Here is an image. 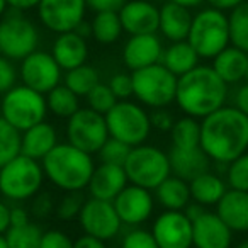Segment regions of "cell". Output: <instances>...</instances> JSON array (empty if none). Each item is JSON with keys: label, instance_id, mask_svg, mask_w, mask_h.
I'll use <instances>...</instances> for the list:
<instances>
[{"label": "cell", "instance_id": "6da1fadb", "mask_svg": "<svg viewBox=\"0 0 248 248\" xmlns=\"http://www.w3.org/2000/svg\"><path fill=\"white\" fill-rule=\"evenodd\" d=\"M201 148L211 160L230 163L248 152V116L223 106L201 121Z\"/></svg>", "mask_w": 248, "mask_h": 248}, {"label": "cell", "instance_id": "7a4b0ae2", "mask_svg": "<svg viewBox=\"0 0 248 248\" xmlns=\"http://www.w3.org/2000/svg\"><path fill=\"white\" fill-rule=\"evenodd\" d=\"M228 85L213 66L197 65L177 80L175 102L187 116L202 119L226 104Z\"/></svg>", "mask_w": 248, "mask_h": 248}, {"label": "cell", "instance_id": "3957f363", "mask_svg": "<svg viewBox=\"0 0 248 248\" xmlns=\"http://www.w3.org/2000/svg\"><path fill=\"white\" fill-rule=\"evenodd\" d=\"M41 167L46 179L65 192L87 189L95 169L92 155L75 148L68 141L58 143L41 160Z\"/></svg>", "mask_w": 248, "mask_h": 248}, {"label": "cell", "instance_id": "277c9868", "mask_svg": "<svg viewBox=\"0 0 248 248\" xmlns=\"http://www.w3.org/2000/svg\"><path fill=\"white\" fill-rule=\"evenodd\" d=\"M187 43L199 58H214L217 53L230 46L228 16L223 11L207 7L192 16Z\"/></svg>", "mask_w": 248, "mask_h": 248}, {"label": "cell", "instance_id": "5b68a950", "mask_svg": "<svg viewBox=\"0 0 248 248\" xmlns=\"http://www.w3.org/2000/svg\"><path fill=\"white\" fill-rule=\"evenodd\" d=\"M45 172L38 160L19 153L0 169V194L9 201L32 199L41 190Z\"/></svg>", "mask_w": 248, "mask_h": 248}, {"label": "cell", "instance_id": "8992f818", "mask_svg": "<svg viewBox=\"0 0 248 248\" xmlns=\"http://www.w3.org/2000/svg\"><path fill=\"white\" fill-rule=\"evenodd\" d=\"M48 114L46 97L26 85H16L0 99V117L17 131H26L43 123Z\"/></svg>", "mask_w": 248, "mask_h": 248}, {"label": "cell", "instance_id": "52a82bcc", "mask_svg": "<svg viewBox=\"0 0 248 248\" xmlns=\"http://www.w3.org/2000/svg\"><path fill=\"white\" fill-rule=\"evenodd\" d=\"M104 117L110 138L119 140L131 148L143 145L152 131L150 114L131 100H117Z\"/></svg>", "mask_w": 248, "mask_h": 248}, {"label": "cell", "instance_id": "ba28073f", "mask_svg": "<svg viewBox=\"0 0 248 248\" xmlns=\"http://www.w3.org/2000/svg\"><path fill=\"white\" fill-rule=\"evenodd\" d=\"M124 172L129 184L153 190L163 182L170 172L169 155L152 145H138L129 150L124 162Z\"/></svg>", "mask_w": 248, "mask_h": 248}, {"label": "cell", "instance_id": "9c48e42d", "mask_svg": "<svg viewBox=\"0 0 248 248\" xmlns=\"http://www.w3.org/2000/svg\"><path fill=\"white\" fill-rule=\"evenodd\" d=\"M133 95L141 104L153 109H162L175 102L179 77L167 70L162 63L135 70L131 73Z\"/></svg>", "mask_w": 248, "mask_h": 248}, {"label": "cell", "instance_id": "30bf717a", "mask_svg": "<svg viewBox=\"0 0 248 248\" xmlns=\"http://www.w3.org/2000/svg\"><path fill=\"white\" fill-rule=\"evenodd\" d=\"M39 31L22 12L14 11L0 19V55L21 62L38 49Z\"/></svg>", "mask_w": 248, "mask_h": 248}, {"label": "cell", "instance_id": "8fae6325", "mask_svg": "<svg viewBox=\"0 0 248 248\" xmlns=\"http://www.w3.org/2000/svg\"><path fill=\"white\" fill-rule=\"evenodd\" d=\"M109 138L106 117L92 110L90 107H80L73 116L68 117L66 123V140L70 145L82 152L93 155L99 153L102 145Z\"/></svg>", "mask_w": 248, "mask_h": 248}, {"label": "cell", "instance_id": "7c38bea8", "mask_svg": "<svg viewBox=\"0 0 248 248\" xmlns=\"http://www.w3.org/2000/svg\"><path fill=\"white\" fill-rule=\"evenodd\" d=\"M19 77L22 80V85L36 90V92L46 93L53 90L62 82V68L53 58L51 53L46 51H32L24 60H21Z\"/></svg>", "mask_w": 248, "mask_h": 248}, {"label": "cell", "instance_id": "4fadbf2b", "mask_svg": "<svg viewBox=\"0 0 248 248\" xmlns=\"http://www.w3.org/2000/svg\"><path fill=\"white\" fill-rule=\"evenodd\" d=\"M77 219L83 233L102 241L112 240L119 233L121 224H123L110 201H100L93 197L83 202V207Z\"/></svg>", "mask_w": 248, "mask_h": 248}, {"label": "cell", "instance_id": "5bb4252c", "mask_svg": "<svg viewBox=\"0 0 248 248\" xmlns=\"http://www.w3.org/2000/svg\"><path fill=\"white\" fill-rule=\"evenodd\" d=\"M38 16L46 29L62 34L75 31L77 26L85 21V0H41L38 4Z\"/></svg>", "mask_w": 248, "mask_h": 248}, {"label": "cell", "instance_id": "9a60e30c", "mask_svg": "<svg viewBox=\"0 0 248 248\" xmlns=\"http://www.w3.org/2000/svg\"><path fill=\"white\" fill-rule=\"evenodd\" d=\"M152 234L158 248H190L192 247V221L184 211L162 213L153 223Z\"/></svg>", "mask_w": 248, "mask_h": 248}, {"label": "cell", "instance_id": "2e32d148", "mask_svg": "<svg viewBox=\"0 0 248 248\" xmlns=\"http://www.w3.org/2000/svg\"><path fill=\"white\" fill-rule=\"evenodd\" d=\"M112 204L121 223L136 226V224L145 223L152 216L155 199L148 189H143L135 184H128L117 194Z\"/></svg>", "mask_w": 248, "mask_h": 248}, {"label": "cell", "instance_id": "e0dca14e", "mask_svg": "<svg viewBox=\"0 0 248 248\" xmlns=\"http://www.w3.org/2000/svg\"><path fill=\"white\" fill-rule=\"evenodd\" d=\"M123 31L129 36L155 34L158 31L160 9L150 0H126L117 11Z\"/></svg>", "mask_w": 248, "mask_h": 248}, {"label": "cell", "instance_id": "ac0fdd59", "mask_svg": "<svg viewBox=\"0 0 248 248\" xmlns=\"http://www.w3.org/2000/svg\"><path fill=\"white\" fill-rule=\"evenodd\" d=\"M233 231L216 213L204 211L192 221V247L196 248H230Z\"/></svg>", "mask_w": 248, "mask_h": 248}, {"label": "cell", "instance_id": "d6986e66", "mask_svg": "<svg viewBox=\"0 0 248 248\" xmlns=\"http://www.w3.org/2000/svg\"><path fill=\"white\" fill-rule=\"evenodd\" d=\"M163 55L162 41L156 34H136L128 39L123 49V62L131 72L160 63Z\"/></svg>", "mask_w": 248, "mask_h": 248}, {"label": "cell", "instance_id": "ffe728a7", "mask_svg": "<svg viewBox=\"0 0 248 248\" xmlns=\"http://www.w3.org/2000/svg\"><path fill=\"white\" fill-rule=\"evenodd\" d=\"M126 186H128V177L124 172V167L100 163L99 167L93 169L87 189L90 192V197L93 199L112 202Z\"/></svg>", "mask_w": 248, "mask_h": 248}, {"label": "cell", "instance_id": "44dd1931", "mask_svg": "<svg viewBox=\"0 0 248 248\" xmlns=\"http://www.w3.org/2000/svg\"><path fill=\"white\" fill-rule=\"evenodd\" d=\"M167 155H169L172 175L179 177V179L186 180V182H190L197 175L209 170L211 158L206 155V152L201 146H196V148H177V146H172Z\"/></svg>", "mask_w": 248, "mask_h": 248}, {"label": "cell", "instance_id": "7402d4cb", "mask_svg": "<svg viewBox=\"0 0 248 248\" xmlns=\"http://www.w3.org/2000/svg\"><path fill=\"white\" fill-rule=\"evenodd\" d=\"M51 55L62 70L68 72L72 68H77V66L87 63V58H89L87 39L77 34L75 31L62 32L53 43Z\"/></svg>", "mask_w": 248, "mask_h": 248}, {"label": "cell", "instance_id": "603a6c76", "mask_svg": "<svg viewBox=\"0 0 248 248\" xmlns=\"http://www.w3.org/2000/svg\"><path fill=\"white\" fill-rule=\"evenodd\" d=\"M216 214L228 224L231 231H248V192L228 189L216 204Z\"/></svg>", "mask_w": 248, "mask_h": 248}, {"label": "cell", "instance_id": "cb8c5ba5", "mask_svg": "<svg viewBox=\"0 0 248 248\" xmlns=\"http://www.w3.org/2000/svg\"><path fill=\"white\" fill-rule=\"evenodd\" d=\"M56 145H58V133L55 126L46 121L34 124L32 128L21 133V153L38 162H41Z\"/></svg>", "mask_w": 248, "mask_h": 248}, {"label": "cell", "instance_id": "d4e9b609", "mask_svg": "<svg viewBox=\"0 0 248 248\" xmlns=\"http://www.w3.org/2000/svg\"><path fill=\"white\" fill-rule=\"evenodd\" d=\"M190 24H192V14L190 9L179 5L172 0L165 2L160 7L158 31L165 36L169 41H184L189 34Z\"/></svg>", "mask_w": 248, "mask_h": 248}, {"label": "cell", "instance_id": "484cf974", "mask_svg": "<svg viewBox=\"0 0 248 248\" xmlns=\"http://www.w3.org/2000/svg\"><path fill=\"white\" fill-rule=\"evenodd\" d=\"M211 66L226 85L238 83L247 78L248 53L238 49L236 46H226L223 51L214 56Z\"/></svg>", "mask_w": 248, "mask_h": 248}, {"label": "cell", "instance_id": "4316f807", "mask_svg": "<svg viewBox=\"0 0 248 248\" xmlns=\"http://www.w3.org/2000/svg\"><path fill=\"white\" fill-rule=\"evenodd\" d=\"M189 190H190V199L194 202L206 207V206H216L221 197L224 196V192L228 190V187L221 177H217L216 173H211L207 170V172L201 173L196 179L190 180Z\"/></svg>", "mask_w": 248, "mask_h": 248}, {"label": "cell", "instance_id": "83f0119b", "mask_svg": "<svg viewBox=\"0 0 248 248\" xmlns=\"http://www.w3.org/2000/svg\"><path fill=\"white\" fill-rule=\"evenodd\" d=\"M160 63L175 77H182L184 73L190 72L199 65V56L194 51L192 46L187 43V39H184V41L172 43L169 48L163 49Z\"/></svg>", "mask_w": 248, "mask_h": 248}, {"label": "cell", "instance_id": "f1b7e54d", "mask_svg": "<svg viewBox=\"0 0 248 248\" xmlns=\"http://www.w3.org/2000/svg\"><path fill=\"white\" fill-rule=\"evenodd\" d=\"M155 197L160 206L169 211H184L190 202L189 182L175 175H169L155 189Z\"/></svg>", "mask_w": 248, "mask_h": 248}, {"label": "cell", "instance_id": "f546056e", "mask_svg": "<svg viewBox=\"0 0 248 248\" xmlns=\"http://www.w3.org/2000/svg\"><path fill=\"white\" fill-rule=\"evenodd\" d=\"M90 29H92V38L100 45H112L124 32L119 14L114 11L95 12L90 22Z\"/></svg>", "mask_w": 248, "mask_h": 248}, {"label": "cell", "instance_id": "4dcf8cb0", "mask_svg": "<svg viewBox=\"0 0 248 248\" xmlns=\"http://www.w3.org/2000/svg\"><path fill=\"white\" fill-rule=\"evenodd\" d=\"M80 97L73 93L65 83H60L53 90L46 93V106L51 114L62 119H68L70 116L80 109Z\"/></svg>", "mask_w": 248, "mask_h": 248}, {"label": "cell", "instance_id": "1f68e13d", "mask_svg": "<svg viewBox=\"0 0 248 248\" xmlns=\"http://www.w3.org/2000/svg\"><path fill=\"white\" fill-rule=\"evenodd\" d=\"M172 146L177 148H196L201 146V123L196 117H180L170 129Z\"/></svg>", "mask_w": 248, "mask_h": 248}, {"label": "cell", "instance_id": "d6a6232c", "mask_svg": "<svg viewBox=\"0 0 248 248\" xmlns=\"http://www.w3.org/2000/svg\"><path fill=\"white\" fill-rule=\"evenodd\" d=\"M230 45L248 53V2L234 7L228 16Z\"/></svg>", "mask_w": 248, "mask_h": 248}, {"label": "cell", "instance_id": "836d02e7", "mask_svg": "<svg viewBox=\"0 0 248 248\" xmlns=\"http://www.w3.org/2000/svg\"><path fill=\"white\" fill-rule=\"evenodd\" d=\"M99 82V72L87 63L68 70L65 75V85L78 97H85Z\"/></svg>", "mask_w": 248, "mask_h": 248}, {"label": "cell", "instance_id": "e575fe53", "mask_svg": "<svg viewBox=\"0 0 248 248\" xmlns=\"http://www.w3.org/2000/svg\"><path fill=\"white\" fill-rule=\"evenodd\" d=\"M4 236L9 248H39L43 230L29 221L22 226H11Z\"/></svg>", "mask_w": 248, "mask_h": 248}, {"label": "cell", "instance_id": "d590c367", "mask_svg": "<svg viewBox=\"0 0 248 248\" xmlns=\"http://www.w3.org/2000/svg\"><path fill=\"white\" fill-rule=\"evenodd\" d=\"M21 153V131L0 117V169Z\"/></svg>", "mask_w": 248, "mask_h": 248}, {"label": "cell", "instance_id": "8d00e7d4", "mask_svg": "<svg viewBox=\"0 0 248 248\" xmlns=\"http://www.w3.org/2000/svg\"><path fill=\"white\" fill-rule=\"evenodd\" d=\"M226 182L230 189L245 190L248 192V152L236 156L233 162L228 163Z\"/></svg>", "mask_w": 248, "mask_h": 248}, {"label": "cell", "instance_id": "74e56055", "mask_svg": "<svg viewBox=\"0 0 248 248\" xmlns=\"http://www.w3.org/2000/svg\"><path fill=\"white\" fill-rule=\"evenodd\" d=\"M85 197H83L82 190H72V192H66L65 196L60 199V202L56 204L55 213L56 216L62 221H72L75 217H78L80 211L85 202Z\"/></svg>", "mask_w": 248, "mask_h": 248}, {"label": "cell", "instance_id": "f35d334b", "mask_svg": "<svg viewBox=\"0 0 248 248\" xmlns=\"http://www.w3.org/2000/svg\"><path fill=\"white\" fill-rule=\"evenodd\" d=\"M129 150H131V146H128L126 143L109 136L107 141L102 145V148L99 150L100 163L124 167V162H126V158H128V155H129Z\"/></svg>", "mask_w": 248, "mask_h": 248}, {"label": "cell", "instance_id": "ab89813d", "mask_svg": "<svg viewBox=\"0 0 248 248\" xmlns=\"http://www.w3.org/2000/svg\"><path fill=\"white\" fill-rule=\"evenodd\" d=\"M87 100H89V107L92 110L99 114H106L112 109V106L117 102L116 95L112 93V90L109 89V85L106 83H97L89 93H87Z\"/></svg>", "mask_w": 248, "mask_h": 248}, {"label": "cell", "instance_id": "60d3db41", "mask_svg": "<svg viewBox=\"0 0 248 248\" xmlns=\"http://www.w3.org/2000/svg\"><path fill=\"white\" fill-rule=\"evenodd\" d=\"M121 248H158V245H156L152 231L133 230L124 236Z\"/></svg>", "mask_w": 248, "mask_h": 248}, {"label": "cell", "instance_id": "b9f144b4", "mask_svg": "<svg viewBox=\"0 0 248 248\" xmlns=\"http://www.w3.org/2000/svg\"><path fill=\"white\" fill-rule=\"evenodd\" d=\"M17 78L19 72L12 63V60L0 55V93L4 95L12 87L17 85Z\"/></svg>", "mask_w": 248, "mask_h": 248}, {"label": "cell", "instance_id": "7bdbcfd3", "mask_svg": "<svg viewBox=\"0 0 248 248\" xmlns=\"http://www.w3.org/2000/svg\"><path fill=\"white\" fill-rule=\"evenodd\" d=\"M109 89L116 95L117 100H126L133 95V80L128 73H117L109 80Z\"/></svg>", "mask_w": 248, "mask_h": 248}, {"label": "cell", "instance_id": "ee69618b", "mask_svg": "<svg viewBox=\"0 0 248 248\" xmlns=\"http://www.w3.org/2000/svg\"><path fill=\"white\" fill-rule=\"evenodd\" d=\"M39 248H73V240L62 230L43 231Z\"/></svg>", "mask_w": 248, "mask_h": 248}, {"label": "cell", "instance_id": "f6af8a7d", "mask_svg": "<svg viewBox=\"0 0 248 248\" xmlns=\"http://www.w3.org/2000/svg\"><path fill=\"white\" fill-rule=\"evenodd\" d=\"M150 123H152V128L158 129V131H162V133H170L175 119H173V116L169 110H165V107H162V109H156L155 112L150 116Z\"/></svg>", "mask_w": 248, "mask_h": 248}, {"label": "cell", "instance_id": "bcb514c9", "mask_svg": "<svg viewBox=\"0 0 248 248\" xmlns=\"http://www.w3.org/2000/svg\"><path fill=\"white\" fill-rule=\"evenodd\" d=\"M55 209V202H53L51 196L48 192L46 194H36L34 202H32V214L36 217H46L53 213Z\"/></svg>", "mask_w": 248, "mask_h": 248}, {"label": "cell", "instance_id": "7dc6e473", "mask_svg": "<svg viewBox=\"0 0 248 248\" xmlns=\"http://www.w3.org/2000/svg\"><path fill=\"white\" fill-rule=\"evenodd\" d=\"M87 9L93 12H106V11H114L117 12L124 4L126 0H85Z\"/></svg>", "mask_w": 248, "mask_h": 248}, {"label": "cell", "instance_id": "c3c4849f", "mask_svg": "<svg viewBox=\"0 0 248 248\" xmlns=\"http://www.w3.org/2000/svg\"><path fill=\"white\" fill-rule=\"evenodd\" d=\"M31 221V214L26 207L16 206L11 207V226H22V224Z\"/></svg>", "mask_w": 248, "mask_h": 248}, {"label": "cell", "instance_id": "681fc988", "mask_svg": "<svg viewBox=\"0 0 248 248\" xmlns=\"http://www.w3.org/2000/svg\"><path fill=\"white\" fill-rule=\"evenodd\" d=\"M73 248H106V243L95 236L83 234V236L77 238V240L73 241Z\"/></svg>", "mask_w": 248, "mask_h": 248}, {"label": "cell", "instance_id": "f907efd6", "mask_svg": "<svg viewBox=\"0 0 248 248\" xmlns=\"http://www.w3.org/2000/svg\"><path fill=\"white\" fill-rule=\"evenodd\" d=\"M234 107L248 116V82L243 83L234 93Z\"/></svg>", "mask_w": 248, "mask_h": 248}, {"label": "cell", "instance_id": "816d5d0a", "mask_svg": "<svg viewBox=\"0 0 248 248\" xmlns=\"http://www.w3.org/2000/svg\"><path fill=\"white\" fill-rule=\"evenodd\" d=\"M209 7L217 9V11H233L234 7H238L240 4L247 2V0H206Z\"/></svg>", "mask_w": 248, "mask_h": 248}, {"label": "cell", "instance_id": "f5cc1de1", "mask_svg": "<svg viewBox=\"0 0 248 248\" xmlns=\"http://www.w3.org/2000/svg\"><path fill=\"white\" fill-rule=\"evenodd\" d=\"M5 2H7L9 7H12V11L24 12V11H31V9L38 7V4L41 0H5Z\"/></svg>", "mask_w": 248, "mask_h": 248}, {"label": "cell", "instance_id": "db71d44e", "mask_svg": "<svg viewBox=\"0 0 248 248\" xmlns=\"http://www.w3.org/2000/svg\"><path fill=\"white\" fill-rule=\"evenodd\" d=\"M9 228H11V207L0 201V234H5Z\"/></svg>", "mask_w": 248, "mask_h": 248}, {"label": "cell", "instance_id": "11a10c76", "mask_svg": "<svg viewBox=\"0 0 248 248\" xmlns=\"http://www.w3.org/2000/svg\"><path fill=\"white\" fill-rule=\"evenodd\" d=\"M172 2H175V4H179V5H184V7H187V9H192V7H199L206 0H172Z\"/></svg>", "mask_w": 248, "mask_h": 248}, {"label": "cell", "instance_id": "9f6ffc18", "mask_svg": "<svg viewBox=\"0 0 248 248\" xmlns=\"http://www.w3.org/2000/svg\"><path fill=\"white\" fill-rule=\"evenodd\" d=\"M7 7H9L7 2H5V0H0V19L5 16V9H7Z\"/></svg>", "mask_w": 248, "mask_h": 248}, {"label": "cell", "instance_id": "6f0895ef", "mask_svg": "<svg viewBox=\"0 0 248 248\" xmlns=\"http://www.w3.org/2000/svg\"><path fill=\"white\" fill-rule=\"evenodd\" d=\"M0 248H9V247H7V241H5V236H4V234H0Z\"/></svg>", "mask_w": 248, "mask_h": 248}, {"label": "cell", "instance_id": "680465c9", "mask_svg": "<svg viewBox=\"0 0 248 248\" xmlns=\"http://www.w3.org/2000/svg\"><path fill=\"white\" fill-rule=\"evenodd\" d=\"M236 248H248V240H245V241H241V243H238Z\"/></svg>", "mask_w": 248, "mask_h": 248}, {"label": "cell", "instance_id": "91938a15", "mask_svg": "<svg viewBox=\"0 0 248 248\" xmlns=\"http://www.w3.org/2000/svg\"><path fill=\"white\" fill-rule=\"evenodd\" d=\"M247 78H248V66H247Z\"/></svg>", "mask_w": 248, "mask_h": 248}, {"label": "cell", "instance_id": "94428289", "mask_svg": "<svg viewBox=\"0 0 248 248\" xmlns=\"http://www.w3.org/2000/svg\"><path fill=\"white\" fill-rule=\"evenodd\" d=\"M150 2H155V0H150Z\"/></svg>", "mask_w": 248, "mask_h": 248}, {"label": "cell", "instance_id": "6125c7cd", "mask_svg": "<svg viewBox=\"0 0 248 248\" xmlns=\"http://www.w3.org/2000/svg\"><path fill=\"white\" fill-rule=\"evenodd\" d=\"M247 2H248V0H247Z\"/></svg>", "mask_w": 248, "mask_h": 248}]
</instances>
